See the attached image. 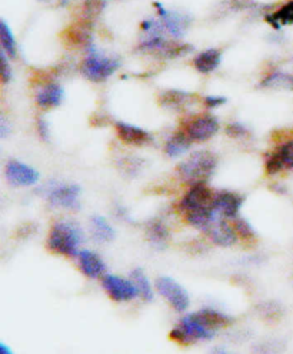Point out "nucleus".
<instances>
[{
    "instance_id": "1",
    "label": "nucleus",
    "mask_w": 293,
    "mask_h": 354,
    "mask_svg": "<svg viewBox=\"0 0 293 354\" xmlns=\"http://www.w3.org/2000/svg\"><path fill=\"white\" fill-rule=\"evenodd\" d=\"M82 241L83 234L79 226L69 223V221H57L49 233L48 248L66 257H79V246Z\"/></svg>"
},
{
    "instance_id": "2",
    "label": "nucleus",
    "mask_w": 293,
    "mask_h": 354,
    "mask_svg": "<svg viewBox=\"0 0 293 354\" xmlns=\"http://www.w3.org/2000/svg\"><path fill=\"white\" fill-rule=\"evenodd\" d=\"M217 166L216 158L209 151H196L177 167L180 179L189 185L205 183L215 173Z\"/></svg>"
},
{
    "instance_id": "3",
    "label": "nucleus",
    "mask_w": 293,
    "mask_h": 354,
    "mask_svg": "<svg viewBox=\"0 0 293 354\" xmlns=\"http://www.w3.org/2000/svg\"><path fill=\"white\" fill-rule=\"evenodd\" d=\"M86 49L87 53L82 64V73L86 79L99 83L110 77L119 69L121 63L118 59L102 55L99 50L95 49L92 43H90Z\"/></svg>"
},
{
    "instance_id": "4",
    "label": "nucleus",
    "mask_w": 293,
    "mask_h": 354,
    "mask_svg": "<svg viewBox=\"0 0 293 354\" xmlns=\"http://www.w3.org/2000/svg\"><path fill=\"white\" fill-rule=\"evenodd\" d=\"M43 196L48 198V202L53 207L66 209V210H78L80 207L79 194L80 187L78 185H67L62 182H49L40 190Z\"/></svg>"
},
{
    "instance_id": "5",
    "label": "nucleus",
    "mask_w": 293,
    "mask_h": 354,
    "mask_svg": "<svg viewBox=\"0 0 293 354\" xmlns=\"http://www.w3.org/2000/svg\"><path fill=\"white\" fill-rule=\"evenodd\" d=\"M216 331L206 327L199 320L196 313L185 316L180 320L179 326L170 333V339L179 342L180 344H189L196 340H212Z\"/></svg>"
},
{
    "instance_id": "6",
    "label": "nucleus",
    "mask_w": 293,
    "mask_h": 354,
    "mask_svg": "<svg viewBox=\"0 0 293 354\" xmlns=\"http://www.w3.org/2000/svg\"><path fill=\"white\" fill-rule=\"evenodd\" d=\"M156 290L163 296L168 303L176 310L177 313H185L190 300L188 292L180 286L177 281H175L170 277H161L156 280Z\"/></svg>"
},
{
    "instance_id": "7",
    "label": "nucleus",
    "mask_w": 293,
    "mask_h": 354,
    "mask_svg": "<svg viewBox=\"0 0 293 354\" xmlns=\"http://www.w3.org/2000/svg\"><path fill=\"white\" fill-rule=\"evenodd\" d=\"M217 130L219 122L211 115H199L192 118L184 126V131L193 142H206L216 135Z\"/></svg>"
},
{
    "instance_id": "8",
    "label": "nucleus",
    "mask_w": 293,
    "mask_h": 354,
    "mask_svg": "<svg viewBox=\"0 0 293 354\" xmlns=\"http://www.w3.org/2000/svg\"><path fill=\"white\" fill-rule=\"evenodd\" d=\"M213 198L215 194L206 186V183L193 185L182 201H180V210L186 214L190 212L213 207Z\"/></svg>"
},
{
    "instance_id": "9",
    "label": "nucleus",
    "mask_w": 293,
    "mask_h": 354,
    "mask_svg": "<svg viewBox=\"0 0 293 354\" xmlns=\"http://www.w3.org/2000/svg\"><path fill=\"white\" fill-rule=\"evenodd\" d=\"M5 176L9 185H12L13 187L35 186L39 182V177H40L37 170L19 160H9L6 163Z\"/></svg>"
},
{
    "instance_id": "10",
    "label": "nucleus",
    "mask_w": 293,
    "mask_h": 354,
    "mask_svg": "<svg viewBox=\"0 0 293 354\" xmlns=\"http://www.w3.org/2000/svg\"><path fill=\"white\" fill-rule=\"evenodd\" d=\"M102 286L106 290V293L110 296V299L115 301H119V303L130 301L139 296L133 281L125 280L119 276H114V274L103 276Z\"/></svg>"
},
{
    "instance_id": "11",
    "label": "nucleus",
    "mask_w": 293,
    "mask_h": 354,
    "mask_svg": "<svg viewBox=\"0 0 293 354\" xmlns=\"http://www.w3.org/2000/svg\"><path fill=\"white\" fill-rule=\"evenodd\" d=\"M242 197L229 190H220L215 193L213 198V209L215 212L224 218H236L240 207H242Z\"/></svg>"
},
{
    "instance_id": "12",
    "label": "nucleus",
    "mask_w": 293,
    "mask_h": 354,
    "mask_svg": "<svg viewBox=\"0 0 293 354\" xmlns=\"http://www.w3.org/2000/svg\"><path fill=\"white\" fill-rule=\"evenodd\" d=\"M206 233L209 234L211 240L215 243V245L222 248H229L235 245L238 240V233L235 226H231L222 216H217L215 218V221L206 230Z\"/></svg>"
},
{
    "instance_id": "13",
    "label": "nucleus",
    "mask_w": 293,
    "mask_h": 354,
    "mask_svg": "<svg viewBox=\"0 0 293 354\" xmlns=\"http://www.w3.org/2000/svg\"><path fill=\"white\" fill-rule=\"evenodd\" d=\"M157 12H159L161 16V21L163 28L176 39L182 37L189 26V17L184 16V15H179L175 12H168L162 5L159 3H154Z\"/></svg>"
},
{
    "instance_id": "14",
    "label": "nucleus",
    "mask_w": 293,
    "mask_h": 354,
    "mask_svg": "<svg viewBox=\"0 0 293 354\" xmlns=\"http://www.w3.org/2000/svg\"><path fill=\"white\" fill-rule=\"evenodd\" d=\"M116 133L119 139L126 145L145 146L152 142V136L149 135V131L125 122H116Z\"/></svg>"
},
{
    "instance_id": "15",
    "label": "nucleus",
    "mask_w": 293,
    "mask_h": 354,
    "mask_svg": "<svg viewBox=\"0 0 293 354\" xmlns=\"http://www.w3.org/2000/svg\"><path fill=\"white\" fill-rule=\"evenodd\" d=\"M79 264L82 273L89 279H99L106 270L103 260L90 250H82L79 253Z\"/></svg>"
},
{
    "instance_id": "16",
    "label": "nucleus",
    "mask_w": 293,
    "mask_h": 354,
    "mask_svg": "<svg viewBox=\"0 0 293 354\" xmlns=\"http://www.w3.org/2000/svg\"><path fill=\"white\" fill-rule=\"evenodd\" d=\"M64 97V91L59 83H48L36 95V102L43 109H52L60 106Z\"/></svg>"
},
{
    "instance_id": "17",
    "label": "nucleus",
    "mask_w": 293,
    "mask_h": 354,
    "mask_svg": "<svg viewBox=\"0 0 293 354\" xmlns=\"http://www.w3.org/2000/svg\"><path fill=\"white\" fill-rule=\"evenodd\" d=\"M222 60V52L217 49H208L205 52L199 53L195 60H193V66L196 68V71L199 73H212L213 71L217 69V66L220 64Z\"/></svg>"
},
{
    "instance_id": "18",
    "label": "nucleus",
    "mask_w": 293,
    "mask_h": 354,
    "mask_svg": "<svg viewBox=\"0 0 293 354\" xmlns=\"http://www.w3.org/2000/svg\"><path fill=\"white\" fill-rule=\"evenodd\" d=\"M146 236L156 249H165L169 241V230L161 220H152L146 226Z\"/></svg>"
},
{
    "instance_id": "19",
    "label": "nucleus",
    "mask_w": 293,
    "mask_h": 354,
    "mask_svg": "<svg viewBox=\"0 0 293 354\" xmlns=\"http://www.w3.org/2000/svg\"><path fill=\"white\" fill-rule=\"evenodd\" d=\"M192 139L186 135V133L182 130L176 133L172 138L168 139L166 146H165V153L168 154L169 158H179L185 154L190 146H192Z\"/></svg>"
},
{
    "instance_id": "20",
    "label": "nucleus",
    "mask_w": 293,
    "mask_h": 354,
    "mask_svg": "<svg viewBox=\"0 0 293 354\" xmlns=\"http://www.w3.org/2000/svg\"><path fill=\"white\" fill-rule=\"evenodd\" d=\"M196 316L199 317V320L204 323L206 327L212 328V330H217V328H222V327H227L229 324L233 323V319L223 315L220 312H217V310H213V308H204L200 310L199 313H196Z\"/></svg>"
},
{
    "instance_id": "21",
    "label": "nucleus",
    "mask_w": 293,
    "mask_h": 354,
    "mask_svg": "<svg viewBox=\"0 0 293 354\" xmlns=\"http://www.w3.org/2000/svg\"><path fill=\"white\" fill-rule=\"evenodd\" d=\"M217 216L219 214L215 212L213 207L202 209V210H196V212H190V213L185 214L186 221L192 227H196V229L204 230V232H206L211 227V225L213 223Z\"/></svg>"
},
{
    "instance_id": "22",
    "label": "nucleus",
    "mask_w": 293,
    "mask_h": 354,
    "mask_svg": "<svg viewBox=\"0 0 293 354\" xmlns=\"http://www.w3.org/2000/svg\"><path fill=\"white\" fill-rule=\"evenodd\" d=\"M193 99H195V96L192 93H188V92L166 91L161 95L159 102L166 109L180 110V109H184L185 106H188Z\"/></svg>"
},
{
    "instance_id": "23",
    "label": "nucleus",
    "mask_w": 293,
    "mask_h": 354,
    "mask_svg": "<svg viewBox=\"0 0 293 354\" xmlns=\"http://www.w3.org/2000/svg\"><path fill=\"white\" fill-rule=\"evenodd\" d=\"M90 229H92L94 239L99 243H109L115 239V229L107 223V220L102 216H94L90 218Z\"/></svg>"
},
{
    "instance_id": "24",
    "label": "nucleus",
    "mask_w": 293,
    "mask_h": 354,
    "mask_svg": "<svg viewBox=\"0 0 293 354\" xmlns=\"http://www.w3.org/2000/svg\"><path fill=\"white\" fill-rule=\"evenodd\" d=\"M90 25H92L90 21L80 20L79 24L67 29V39L73 44H83V46L87 48L92 43V39H90Z\"/></svg>"
},
{
    "instance_id": "25",
    "label": "nucleus",
    "mask_w": 293,
    "mask_h": 354,
    "mask_svg": "<svg viewBox=\"0 0 293 354\" xmlns=\"http://www.w3.org/2000/svg\"><path fill=\"white\" fill-rule=\"evenodd\" d=\"M130 280L133 281L134 287H136L138 290V295L142 300L145 301H153L154 299V295H153V290H152V286L149 283V279L146 277V274L143 273V270L141 269H134L132 273H130Z\"/></svg>"
},
{
    "instance_id": "26",
    "label": "nucleus",
    "mask_w": 293,
    "mask_h": 354,
    "mask_svg": "<svg viewBox=\"0 0 293 354\" xmlns=\"http://www.w3.org/2000/svg\"><path fill=\"white\" fill-rule=\"evenodd\" d=\"M0 43H2V50L10 57L15 59L17 55V46L16 40L13 37L12 30L9 29L8 24L5 20L0 21Z\"/></svg>"
},
{
    "instance_id": "27",
    "label": "nucleus",
    "mask_w": 293,
    "mask_h": 354,
    "mask_svg": "<svg viewBox=\"0 0 293 354\" xmlns=\"http://www.w3.org/2000/svg\"><path fill=\"white\" fill-rule=\"evenodd\" d=\"M266 20L276 29H279L281 25H293V0L282 6L272 16H266Z\"/></svg>"
},
{
    "instance_id": "28",
    "label": "nucleus",
    "mask_w": 293,
    "mask_h": 354,
    "mask_svg": "<svg viewBox=\"0 0 293 354\" xmlns=\"http://www.w3.org/2000/svg\"><path fill=\"white\" fill-rule=\"evenodd\" d=\"M260 87H282L293 91V76L283 72H274L260 82Z\"/></svg>"
},
{
    "instance_id": "29",
    "label": "nucleus",
    "mask_w": 293,
    "mask_h": 354,
    "mask_svg": "<svg viewBox=\"0 0 293 354\" xmlns=\"http://www.w3.org/2000/svg\"><path fill=\"white\" fill-rule=\"evenodd\" d=\"M106 6V0H82V20L92 21L100 16Z\"/></svg>"
},
{
    "instance_id": "30",
    "label": "nucleus",
    "mask_w": 293,
    "mask_h": 354,
    "mask_svg": "<svg viewBox=\"0 0 293 354\" xmlns=\"http://www.w3.org/2000/svg\"><path fill=\"white\" fill-rule=\"evenodd\" d=\"M275 154L282 163L283 169H293V140L282 145L278 151H275Z\"/></svg>"
},
{
    "instance_id": "31",
    "label": "nucleus",
    "mask_w": 293,
    "mask_h": 354,
    "mask_svg": "<svg viewBox=\"0 0 293 354\" xmlns=\"http://www.w3.org/2000/svg\"><path fill=\"white\" fill-rule=\"evenodd\" d=\"M235 229H236V233L240 237H243V239H252V237H255L254 227L249 223H247L245 218H236L235 220Z\"/></svg>"
},
{
    "instance_id": "32",
    "label": "nucleus",
    "mask_w": 293,
    "mask_h": 354,
    "mask_svg": "<svg viewBox=\"0 0 293 354\" xmlns=\"http://www.w3.org/2000/svg\"><path fill=\"white\" fill-rule=\"evenodd\" d=\"M265 167H266V173L270 174V176L278 174L279 171L283 170V166H282V163L279 162V159L276 158L275 153H272V154H270V156H267V159H266V166H265Z\"/></svg>"
},
{
    "instance_id": "33",
    "label": "nucleus",
    "mask_w": 293,
    "mask_h": 354,
    "mask_svg": "<svg viewBox=\"0 0 293 354\" xmlns=\"http://www.w3.org/2000/svg\"><path fill=\"white\" fill-rule=\"evenodd\" d=\"M227 133L232 138H243L247 135V129L242 123L235 122L227 127Z\"/></svg>"
},
{
    "instance_id": "34",
    "label": "nucleus",
    "mask_w": 293,
    "mask_h": 354,
    "mask_svg": "<svg viewBox=\"0 0 293 354\" xmlns=\"http://www.w3.org/2000/svg\"><path fill=\"white\" fill-rule=\"evenodd\" d=\"M0 59H2V82L9 83V80L12 79V69L9 66V62H8V56L3 50H2V53H0Z\"/></svg>"
},
{
    "instance_id": "35",
    "label": "nucleus",
    "mask_w": 293,
    "mask_h": 354,
    "mask_svg": "<svg viewBox=\"0 0 293 354\" xmlns=\"http://www.w3.org/2000/svg\"><path fill=\"white\" fill-rule=\"evenodd\" d=\"M37 130H39V135L44 142H49L51 140V130H49V124L46 123V120L39 119L37 120Z\"/></svg>"
},
{
    "instance_id": "36",
    "label": "nucleus",
    "mask_w": 293,
    "mask_h": 354,
    "mask_svg": "<svg viewBox=\"0 0 293 354\" xmlns=\"http://www.w3.org/2000/svg\"><path fill=\"white\" fill-rule=\"evenodd\" d=\"M227 103V97L223 96H206L205 97V104L209 107V109H215V107H219L222 104Z\"/></svg>"
},
{
    "instance_id": "37",
    "label": "nucleus",
    "mask_w": 293,
    "mask_h": 354,
    "mask_svg": "<svg viewBox=\"0 0 293 354\" xmlns=\"http://www.w3.org/2000/svg\"><path fill=\"white\" fill-rule=\"evenodd\" d=\"M231 2L236 9H247L256 5L255 0H231Z\"/></svg>"
},
{
    "instance_id": "38",
    "label": "nucleus",
    "mask_w": 293,
    "mask_h": 354,
    "mask_svg": "<svg viewBox=\"0 0 293 354\" xmlns=\"http://www.w3.org/2000/svg\"><path fill=\"white\" fill-rule=\"evenodd\" d=\"M0 353H12V350H8V347L2 343L0 344Z\"/></svg>"
}]
</instances>
